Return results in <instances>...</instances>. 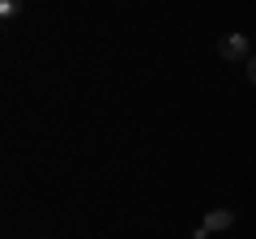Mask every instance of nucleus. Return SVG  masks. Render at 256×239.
Returning a JSON list of instances; mask_svg holds the SVG:
<instances>
[{
  "mask_svg": "<svg viewBox=\"0 0 256 239\" xmlns=\"http://www.w3.org/2000/svg\"><path fill=\"white\" fill-rule=\"evenodd\" d=\"M218 56L222 60H230V64H239V60H252V43H248V34H222L218 38Z\"/></svg>",
  "mask_w": 256,
  "mask_h": 239,
  "instance_id": "nucleus-1",
  "label": "nucleus"
},
{
  "mask_svg": "<svg viewBox=\"0 0 256 239\" xmlns=\"http://www.w3.org/2000/svg\"><path fill=\"white\" fill-rule=\"evenodd\" d=\"M230 226H235V214H230V210H210L205 222L192 230V239H210L214 230H230Z\"/></svg>",
  "mask_w": 256,
  "mask_h": 239,
  "instance_id": "nucleus-2",
  "label": "nucleus"
},
{
  "mask_svg": "<svg viewBox=\"0 0 256 239\" xmlns=\"http://www.w3.org/2000/svg\"><path fill=\"white\" fill-rule=\"evenodd\" d=\"M26 0H0V18H18Z\"/></svg>",
  "mask_w": 256,
  "mask_h": 239,
  "instance_id": "nucleus-3",
  "label": "nucleus"
},
{
  "mask_svg": "<svg viewBox=\"0 0 256 239\" xmlns=\"http://www.w3.org/2000/svg\"><path fill=\"white\" fill-rule=\"evenodd\" d=\"M248 82L256 86V56H252V60H248Z\"/></svg>",
  "mask_w": 256,
  "mask_h": 239,
  "instance_id": "nucleus-4",
  "label": "nucleus"
}]
</instances>
